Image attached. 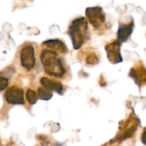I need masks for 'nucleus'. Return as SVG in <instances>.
Segmentation results:
<instances>
[{
  "mask_svg": "<svg viewBox=\"0 0 146 146\" xmlns=\"http://www.w3.org/2000/svg\"><path fill=\"white\" fill-rule=\"evenodd\" d=\"M40 58L47 74L54 77H62L65 74L66 70L57 53L44 49L41 51Z\"/></svg>",
  "mask_w": 146,
  "mask_h": 146,
  "instance_id": "nucleus-1",
  "label": "nucleus"
},
{
  "mask_svg": "<svg viewBox=\"0 0 146 146\" xmlns=\"http://www.w3.org/2000/svg\"><path fill=\"white\" fill-rule=\"evenodd\" d=\"M88 22L84 17L76 19L71 22L68 29L74 49H79L88 38Z\"/></svg>",
  "mask_w": 146,
  "mask_h": 146,
  "instance_id": "nucleus-2",
  "label": "nucleus"
},
{
  "mask_svg": "<svg viewBox=\"0 0 146 146\" xmlns=\"http://www.w3.org/2000/svg\"><path fill=\"white\" fill-rule=\"evenodd\" d=\"M86 16L94 28L101 27L106 21V14L101 7H88L86 9Z\"/></svg>",
  "mask_w": 146,
  "mask_h": 146,
  "instance_id": "nucleus-3",
  "label": "nucleus"
},
{
  "mask_svg": "<svg viewBox=\"0 0 146 146\" xmlns=\"http://www.w3.org/2000/svg\"><path fill=\"white\" fill-rule=\"evenodd\" d=\"M20 62L23 68L27 71H30L34 68L36 58L34 48L32 45H26L21 48L20 53Z\"/></svg>",
  "mask_w": 146,
  "mask_h": 146,
  "instance_id": "nucleus-4",
  "label": "nucleus"
},
{
  "mask_svg": "<svg viewBox=\"0 0 146 146\" xmlns=\"http://www.w3.org/2000/svg\"><path fill=\"white\" fill-rule=\"evenodd\" d=\"M4 98L8 104L11 105H23L25 104L24 98V91L22 88L14 86L6 91Z\"/></svg>",
  "mask_w": 146,
  "mask_h": 146,
  "instance_id": "nucleus-5",
  "label": "nucleus"
},
{
  "mask_svg": "<svg viewBox=\"0 0 146 146\" xmlns=\"http://www.w3.org/2000/svg\"><path fill=\"white\" fill-rule=\"evenodd\" d=\"M121 44L119 41H114L106 46L108 60L113 64H118L123 61L121 54Z\"/></svg>",
  "mask_w": 146,
  "mask_h": 146,
  "instance_id": "nucleus-6",
  "label": "nucleus"
},
{
  "mask_svg": "<svg viewBox=\"0 0 146 146\" xmlns=\"http://www.w3.org/2000/svg\"><path fill=\"white\" fill-rule=\"evenodd\" d=\"M133 28L134 23L133 21L130 24L120 25L118 32H117V35H118V41L121 44L123 42H125L130 38L133 31Z\"/></svg>",
  "mask_w": 146,
  "mask_h": 146,
  "instance_id": "nucleus-7",
  "label": "nucleus"
},
{
  "mask_svg": "<svg viewBox=\"0 0 146 146\" xmlns=\"http://www.w3.org/2000/svg\"><path fill=\"white\" fill-rule=\"evenodd\" d=\"M43 45L56 53L58 52L61 54H66L68 52V48L66 45L59 39L47 40L43 43Z\"/></svg>",
  "mask_w": 146,
  "mask_h": 146,
  "instance_id": "nucleus-8",
  "label": "nucleus"
},
{
  "mask_svg": "<svg viewBox=\"0 0 146 146\" xmlns=\"http://www.w3.org/2000/svg\"><path fill=\"white\" fill-rule=\"evenodd\" d=\"M41 85L49 91H55L57 94H61L63 91V86L61 83L58 82L56 81H54V80L49 79L46 77H43L41 78Z\"/></svg>",
  "mask_w": 146,
  "mask_h": 146,
  "instance_id": "nucleus-9",
  "label": "nucleus"
},
{
  "mask_svg": "<svg viewBox=\"0 0 146 146\" xmlns=\"http://www.w3.org/2000/svg\"><path fill=\"white\" fill-rule=\"evenodd\" d=\"M37 97L39 99L44 100V101H48L51 99L53 96V94L51 91H48L45 88L40 87L38 88V92H37Z\"/></svg>",
  "mask_w": 146,
  "mask_h": 146,
  "instance_id": "nucleus-10",
  "label": "nucleus"
},
{
  "mask_svg": "<svg viewBox=\"0 0 146 146\" xmlns=\"http://www.w3.org/2000/svg\"><path fill=\"white\" fill-rule=\"evenodd\" d=\"M26 98L29 104L31 105H34L37 102L38 97H37L36 93L31 89H28L26 93Z\"/></svg>",
  "mask_w": 146,
  "mask_h": 146,
  "instance_id": "nucleus-11",
  "label": "nucleus"
},
{
  "mask_svg": "<svg viewBox=\"0 0 146 146\" xmlns=\"http://www.w3.org/2000/svg\"><path fill=\"white\" fill-rule=\"evenodd\" d=\"M8 84L9 81L7 78L0 76V91H4V89H6L7 87L8 86Z\"/></svg>",
  "mask_w": 146,
  "mask_h": 146,
  "instance_id": "nucleus-12",
  "label": "nucleus"
},
{
  "mask_svg": "<svg viewBox=\"0 0 146 146\" xmlns=\"http://www.w3.org/2000/svg\"><path fill=\"white\" fill-rule=\"evenodd\" d=\"M98 58L96 56V55L89 56H88L86 59L87 64H93V65H94L96 63H98Z\"/></svg>",
  "mask_w": 146,
  "mask_h": 146,
  "instance_id": "nucleus-13",
  "label": "nucleus"
},
{
  "mask_svg": "<svg viewBox=\"0 0 146 146\" xmlns=\"http://www.w3.org/2000/svg\"><path fill=\"white\" fill-rule=\"evenodd\" d=\"M141 140H142V142L143 144H145V131H143V135H142V138H141Z\"/></svg>",
  "mask_w": 146,
  "mask_h": 146,
  "instance_id": "nucleus-14",
  "label": "nucleus"
},
{
  "mask_svg": "<svg viewBox=\"0 0 146 146\" xmlns=\"http://www.w3.org/2000/svg\"><path fill=\"white\" fill-rule=\"evenodd\" d=\"M56 146H61V145H58H58H56Z\"/></svg>",
  "mask_w": 146,
  "mask_h": 146,
  "instance_id": "nucleus-15",
  "label": "nucleus"
}]
</instances>
